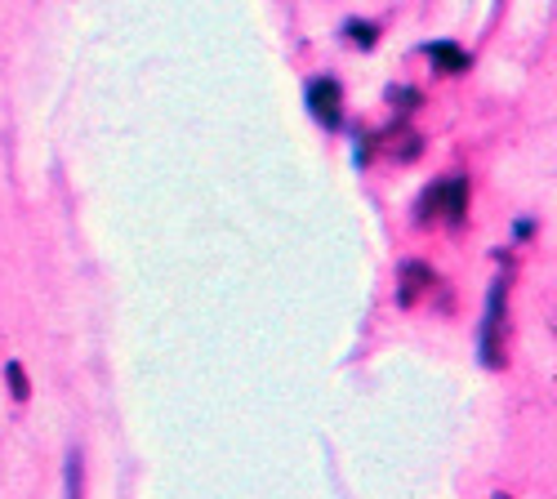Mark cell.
<instances>
[{
  "instance_id": "1",
  "label": "cell",
  "mask_w": 557,
  "mask_h": 499,
  "mask_svg": "<svg viewBox=\"0 0 557 499\" xmlns=\"http://www.w3.org/2000/svg\"><path fill=\"white\" fill-rule=\"evenodd\" d=\"M463 210H469V184H463V178H442V184H433L420 201V223H446V228H459Z\"/></svg>"
},
{
  "instance_id": "2",
  "label": "cell",
  "mask_w": 557,
  "mask_h": 499,
  "mask_svg": "<svg viewBox=\"0 0 557 499\" xmlns=\"http://www.w3.org/2000/svg\"><path fill=\"white\" fill-rule=\"evenodd\" d=\"M504 312H508V282H495V290L486 299V316H482V361H486L491 371L504 366V339H499Z\"/></svg>"
},
{
  "instance_id": "3",
  "label": "cell",
  "mask_w": 557,
  "mask_h": 499,
  "mask_svg": "<svg viewBox=\"0 0 557 499\" xmlns=\"http://www.w3.org/2000/svg\"><path fill=\"white\" fill-rule=\"evenodd\" d=\"M308 108H312V116L321 125L335 129L344 121V89H339V80H312L308 85Z\"/></svg>"
},
{
  "instance_id": "4",
  "label": "cell",
  "mask_w": 557,
  "mask_h": 499,
  "mask_svg": "<svg viewBox=\"0 0 557 499\" xmlns=\"http://www.w3.org/2000/svg\"><path fill=\"white\" fill-rule=\"evenodd\" d=\"M437 286L433 277V267L429 263H401V277H397V303L401 308H414L429 290Z\"/></svg>"
},
{
  "instance_id": "5",
  "label": "cell",
  "mask_w": 557,
  "mask_h": 499,
  "mask_svg": "<svg viewBox=\"0 0 557 499\" xmlns=\"http://www.w3.org/2000/svg\"><path fill=\"white\" fill-rule=\"evenodd\" d=\"M67 499H85V460H81V450L67 456Z\"/></svg>"
},
{
  "instance_id": "6",
  "label": "cell",
  "mask_w": 557,
  "mask_h": 499,
  "mask_svg": "<svg viewBox=\"0 0 557 499\" xmlns=\"http://www.w3.org/2000/svg\"><path fill=\"white\" fill-rule=\"evenodd\" d=\"M429 59H433V63H442L446 72H463V67H469V59H463V54L455 50V45H433Z\"/></svg>"
},
{
  "instance_id": "7",
  "label": "cell",
  "mask_w": 557,
  "mask_h": 499,
  "mask_svg": "<svg viewBox=\"0 0 557 499\" xmlns=\"http://www.w3.org/2000/svg\"><path fill=\"white\" fill-rule=\"evenodd\" d=\"M5 379H10V388H14V401H27V397H32V384H27V375H23L18 361H10V366H5Z\"/></svg>"
},
{
  "instance_id": "8",
  "label": "cell",
  "mask_w": 557,
  "mask_h": 499,
  "mask_svg": "<svg viewBox=\"0 0 557 499\" xmlns=\"http://www.w3.org/2000/svg\"><path fill=\"white\" fill-rule=\"evenodd\" d=\"M348 40L361 45V50H370V45H375V27L370 23H348Z\"/></svg>"
},
{
  "instance_id": "9",
  "label": "cell",
  "mask_w": 557,
  "mask_h": 499,
  "mask_svg": "<svg viewBox=\"0 0 557 499\" xmlns=\"http://www.w3.org/2000/svg\"><path fill=\"white\" fill-rule=\"evenodd\" d=\"M495 499H513V495H495Z\"/></svg>"
}]
</instances>
